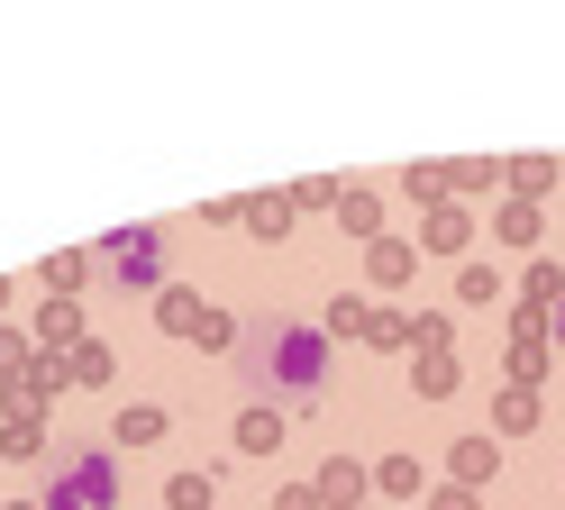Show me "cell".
<instances>
[{
    "mask_svg": "<svg viewBox=\"0 0 565 510\" xmlns=\"http://www.w3.org/2000/svg\"><path fill=\"white\" fill-rule=\"evenodd\" d=\"M320 501H338V510H356V501H365V474H356V465L338 456V465L320 474Z\"/></svg>",
    "mask_w": 565,
    "mask_h": 510,
    "instance_id": "cell-4",
    "label": "cell"
},
{
    "mask_svg": "<svg viewBox=\"0 0 565 510\" xmlns=\"http://www.w3.org/2000/svg\"><path fill=\"white\" fill-rule=\"evenodd\" d=\"M556 338H565V310H556Z\"/></svg>",
    "mask_w": 565,
    "mask_h": 510,
    "instance_id": "cell-9",
    "label": "cell"
},
{
    "mask_svg": "<svg viewBox=\"0 0 565 510\" xmlns=\"http://www.w3.org/2000/svg\"><path fill=\"white\" fill-rule=\"evenodd\" d=\"M164 437V411H119V447H156Z\"/></svg>",
    "mask_w": 565,
    "mask_h": 510,
    "instance_id": "cell-6",
    "label": "cell"
},
{
    "mask_svg": "<svg viewBox=\"0 0 565 510\" xmlns=\"http://www.w3.org/2000/svg\"><path fill=\"white\" fill-rule=\"evenodd\" d=\"M110 265H119L128 283H156V237H147V229H137V237H119V246H110Z\"/></svg>",
    "mask_w": 565,
    "mask_h": 510,
    "instance_id": "cell-3",
    "label": "cell"
},
{
    "mask_svg": "<svg viewBox=\"0 0 565 510\" xmlns=\"http://www.w3.org/2000/svg\"><path fill=\"white\" fill-rule=\"evenodd\" d=\"M256 374H274L282 392H320L329 383V347H320V328H274V338L256 347Z\"/></svg>",
    "mask_w": 565,
    "mask_h": 510,
    "instance_id": "cell-1",
    "label": "cell"
},
{
    "mask_svg": "<svg viewBox=\"0 0 565 510\" xmlns=\"http://www.w3.org/2000/svg\"><path fill=\"white\" fill-rule=\"evenodd\" d=\"M438 510H475V492H438Z\"/></svg>",
    "mask_w": 565,
    "mask_h": 510,
    "instance_id": "cell-8",
    "label": "cell"
},
{
    "mask_svg": "<svg viewBox=\"0 0 565 510\" xmlns=\"http://www.w3.org/2000/svg\"><path fill=\"white\" fill-rule=\"evenodd\" d=\"M210 501H220L210 474H173V492H164V510H210Z\"/></svg>",
    "mask_w": 565,
    "mask_h": 510,
    "instance_id": "cell-5",
    "label": "cell"
},
{
    "mask_svg": "<svg viewBox=\"0 0 565 510\" xmlns=\"http://www.w3.org/2000/svg\"><path fill=\"white\" fill-rule=\"evenodd\" d=\"M110 501H119V465L100 456V447L55 456V474H46V510H110Z\"/></svg>",
    "mask_w": 565,
    "mask_h": 510,
    "instance_id": "cell-2",
    "label": "cell"
},
{
    "mask_svg": "<svg viewBox=\"0 0 565 510\" xmlns=\"http://www.w3.org/2000/svg\"><path fill=\"white\" fill-rule=\"evenodd\" d=\"M274 437H282V419H274V411H246V419H237V447H256V456H265Z\"/></svg>",
    "mask_w": 565,
    "mask_h": 510,
    "instance_id": "cell-7",
    "label": "cell"
}]
</instances>
